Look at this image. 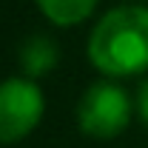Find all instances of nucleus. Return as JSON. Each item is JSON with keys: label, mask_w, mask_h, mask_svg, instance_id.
<instances>
[{"label": "nucleus", "mask_w": 148, "mask_h": 148, "mask_svg": "<svg viewBox=\"0 0 148 148\" xmlns=\"http://www.w3.org/2000/svg\"><path fill=\"white\" fill-rule=\"evenodd\" d=\"M86 57L108 80L143 77L148 71V6L123 3L91 26Z\"/></svg>", "instance_id": "obj_1"}, {"label": "nucleus", "mask_w": 148, "mask_h": 148, "mask_svg": "<svg viewBox=\"0 0 148 148\" xmlns=\"http://www.w3.org/2000/svg\"><path fill=\"white\" fill-rule=\"evenodd\" d=\"M134 117V97L120 80H97L91 83L80 103H77V125L91 140H114L131 125Z\"/></svg>", "instance_id": "obj_2"}, {"label": "nucleus", "mask_w": 148, "mask_h": 148, "mask_svg": "<svg viewBox=\"0 0 148 148\" xmlns=\"http://www.w3.org/2000/svg\"><path fill=\"white\" fill-rule=\"evenodd\" d=\"M46 114V94L32 77L0 80V145H14L34 134Z\"/></svg>", "instance_id": "obj_3"}, {"label": "nucleus", "mask_w": 148, "mask_h": 148, "mask_svg": "<svg viewBox=\"0 0 148 148\" xmlns=\"http://www.w3.org/2000/svg\"><path fill=\"white\" fill-rule=\"evenodd\" d=\"M60 63V46L49 34H34L26 37L20 46V71L23 77L40 80L46 74H51Z\"/></svg>", "instance_id": "obj_4"}, {"label": "nucleus", "mask_w": 148, "mask_h": 148, "mask_svg": "<svg viewBox=\"0 0 148 148\" xmlns=\"http://www.w3.org/2000/svg\"><path fill=\"white\" fill-rule=\"evenodd\" d=\"M40 14L57 29H71L91 17L100 0H34Z\"/></svg>", "instance_id": "obj_5"}, {"label": "nucleus", "mask_w": 148, "mask_h": 148, "mask_svg": "<svg viewBox=\"0 0 148 148\" xmlns=\"http://www.w3.org/2000/svg\"><path fill=\"white\" fill-rule=\"evenodd\" d=\"M134 114H137V120L148 128V77L140 80V86L134 91Z\"/></svg>", "instance_id": "obj_6"}, {"label": "nucleus", "mask_w": 148, "mask_h": 148, "mask_svg": "<svg viewBox=\"0 0 148 148\" xmlns=\"http://www.w3.org/2000/svg\"><path fill=\"white\" fill-rule=\"evenodd\" d=\"M128 3H143V6H148V0H128Z\"/></svg>", "instance_id": "obj_7"}]
</instances>
